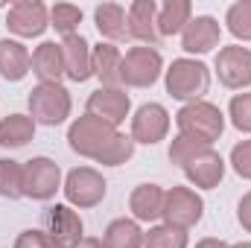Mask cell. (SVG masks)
I'll return each instance as SVG.
<instances>
[{
	"label": "cell",
	"instance_id": "obj_1",
	"mask_svg": "<svg viewBox=\"0 0 251 248\" xmlns=\"http://www.w3.org/2000/svg\"><path fill=\"white\" fill-rule=\"evenodd\" d=\"M67 143L76 155L100 161L105 167H120L134 155V140L120 134L114 125L102 123L91 114L76 117L67 128Z\"/></svg>",
	"mask_w": 251,
	"mask_h": 248
},
{
	"label": "cell",
	"instance_id": "obj_2",
	"mask_svg": "<svg viewBox=\"0 0 251 248\" xmlns=\"http://www.w3.org/2000/svg\"><path fill=\"white\" fill-rule=\"evenodd\" d=\"M176 123H178L181 137L196 140V143H201V146H213V143L222 137V131H225V114H222L213 102L196 99V102H187V105L176 114Z\"/></svg>",
	"mask_w": 251,
	"mask_h": 248
},
{
	"label": "cell",
	"instance_id": "obj_3",
	"mask_svg": "<svg viewBox=\"0 0 251 248\" xmlns=\"http://www.w3.org/2000/svg\"><path fill=\"white\" fill-rule=\"evenodd\" d=\"M70 94L64 85L41 82L29 91V117L41 125H59L70 117Z\"/></svg>",
	"mask_w": 251,
	"mask_h": 248
},
{
	"label": "cell",
	"instance_id": "obj_4",
	"mask_svg": "<svg viewBox=\"0 0 251 248\" xmlns=\"http://www.w3.org/2000/svg\"><path fill=\"white\" fill-rule=\"evenodd\" d=\"M210 88V70L201 62H193V59H176L167 70V91L170 97L176 99H187L196 102L207 94Z\"/></svg>",
	"mask_w": 251,
	"mask_h": 248
},
{
	"label": "cell",
	"instance_id": "obj_5",
	"mask_svg": "<svg viewBox=\"0 0 251 248\" xmlns=\"http://www.w3.org/2000/svg\"><path fill=\"white\" fill-rule=\"evenodd\" d=\"M201 213H204V201H201V196L196 190H190V187H173V190H167V196H164V213H161L164 225L178 228V231H190L201 219Z\"/></svg>",
	"mask_w": 251,
	"mask_h": 248
},
{
	"label": "cell",
	"instance_id": "obj_6",
	"mask_svg": "<svg viewBox=\"0 0 251 248\" xmlns=\"http://www.w3.org/2000/svg\"><path fill=\"white\" fill-rule=\"evenodd\" d=\"M164 70V59L155 47H131L123 56L120 79L128 88H152Z\"/></svg>",
	"mask_w": 251,
	"mask_h": 248
},
{
	"label": "cell",
	"instance_id": "obj_7",
	"mask_svg": "<svg viewBox=\"0 0 251 248\" xmlns=\"http://www.w3.org/2000/svg\"><path fill=\"white\" fill-rule=\"evenodd\" d=\"M62 190H64L67 204H73V207H97V204L105 198L108 184H105V178H102L97 170H91V167H76V170L67 173Z\"/></svg>",
	"mask_w": 251,
	"mask_h": 248
},
{
	"label": "cell",
	"instance_id": "obj_8",
	"mask_svg": "<svg viewBox=\"0 0 251 248\" xmlns=\"http://www.w3.org/2000/svg\"><path fill=\"white\" fill-rule=\"evenodd\" d=\"M62 187V170L56 161L50 158H32L24 164V181L21 190L26 198H35V201H47L56 196V190Z\"/></svg>",
	"mask_w": 251,
	"mask_h": 248
},
{
	"label": "cell",
	"instance_id": "obj_9",
	"mask_svg": "<svg viewBox=\"0 0 251 248\" xmlns=\"http://www.w3.org/2000/svg\"><path fill=\"white\" fill-rule=\"evenodd\" d=\"M6 26L21 38H38L50 26V12L41 0H18L9 6Z\"/></svg>",
	"mask_w": 251,
	"mask_h": 248
},
{
	"label": "cell",
	"instance_id": "obj_10",
	"mask_svg": "<svg viewBox=\"0 0 251 248\" xmlns=\"http://www.w3.org/2000/svg\"><path fill=\"white\" fill-rule=\"evenodd\" d=\"M170 131V114L161 102H146L137 108V114L131 117V140L134 143H158L164 140Z\"/></svg>",
	"mask_w": 251,
	"mask_h": 248
},
{
	"label": "cell",
	"instance_id": "obj_11",
	"mask_svg": "<svg viewBox=\"0 0 251 248\" xmlns=\"http://www.w3.org/2000/svg\"><path fill=\"white\" fill-rule=\"evenodd\" d=\"M128 108H131V99L123 88H100L88 97V114L114 128L128 117Z\"/></svg>",
	"mask_w": 251,
	"mask_h": 248
},
{
	"label": "cell",
	"instance_id": "obj_12",
	"mask_svg": "<svg viewBox=\"0 0 251 248\" xmlns=\"http://www.w3.org/2000/svg\"><path fill=\"white\" fill-rule=\"evenodd\" d=\"M181 170H184V175H187L190 184L201 187V190H213V187H219L222 175H225V161H222L219 152H213L210 146H204V149H199L193 158L184 161Z\"/></svg>",
	"mask_w": 251,
	"mask_h": 248
},
{
	"label": "cell",
	"instance_id": "obj_13",
	"mask_svg": "<svg viewBox=\"0 0 251 248\" xmlns=\"http://www.w3.org/2000/svg\"><path fill=\"white\" fill-rule=\"evenodd\" d=\"M216 73L225 88H249L251 85V50L249 47H222L216 56Z\"/></svg>",
	"mask_w": 251,
	"mask_h": 248
},
{
	"label": "cell",
	"instance_id": "obj_14",
	"mask_svg": "<svg viewBox=\"0 0 251 248\" xmlns=\"http://www.w3.org/2000/svg\"><path fill=\"white\" fill-rule=\"evenodd\" d=\"M44 225H47V234L53 237V243L59 248H73L79 240H82V219L79 213L70 207V204H56L44 213Z\"/></svg>",
	"mask_w": 251,
	"mask_h": 248
},
{
	"label": "cell",
	"instance_id": "obj_15",
	"mask_svg": "<svg viewBox=\"0 0 251 248\" xmlns=\"http://www.w3.org/2000/svg\"><path fill=\"white\" fill-rule=\"evenodd\" d=\"M126 15H128V35L134 41H143V47H155L161 41V35H158V3L155 0H134Z\"/></svg>",
	"mask_w": 251,
	"mask_h": 248
},
{
	"label": "cell",
	"instance_id": "obj_16",
	"mask_svg": "<svg viewBox=\"0 0 251 248\" xmlns=\"http://www.w3.org/2000/svg\"><path fill=\"white\" fill-rule=\"evenodd\" d=\"M219 38H222V26H219V21L216 18H210V15H199V18H193L187 26H184V32H181V47L187 50V53H210L213 47H219Z\"/></svg>",
	"mask_w": 251,
	"mask_h": 248
},
{
	"label": "cell",
	"instance_id": "obj_17",
	"mask_svg": "<svg viewBox=\"0 0 251 248\" xmlns=\"http://www.w3.org/2000/svg\"><path fill=\"white\" fill-rule=\"evenodd\" d=\"M62 56H64V76L70 82H88L94 76V67H91V44L82 35H67L64 38Z\"/></svg>",
	"mask_w": 251,
	"mask_h": 248
},
{
	"label": "cell",
	"instance_id": "obj_18",
	"mask_svg": "<svg viewBox=\"0 0 251 248\" xmlns=\"http://www.w3.org/2000/svg\"><path fill=\"white\" fill-rule=\"evenodd\" d=\"M164 190L158 184H140L131 190L128 196V210L134 216V222H155L164 213Z\"/></svg>",
	"mask_w": 251,
	"mask_h": 248
},
{
	"label": "cell",
	"instance_id": "obj_19",
	"mask_svg": "<svg viewBox=\"0 0 251 248\" xmlns=\"http://www.w3.org/2000/svg\"><path fill=\"white\" fill-rule=\"evenodd\" d=\"M91 67H94V76L102 82V88H117L123 85L120 79V67H123V56L114 44H97L91 50Z\"/></svg>",
	"mask_w": 251,
	"mask_h": 248
},
{
	"label": "cell",
	"instance_id": "obj_20",
	"mask_svg": "<svg viewBox=\"0 0 251 248\" xmlns=\"http://www.w3.org/2000/svg\"><path fill=\"white\" fill-rule=\"evenodd\" d=\"M32 73L41 82H56L64 76V56H62V44L56 41H44L35 47L32 53Z\"/></svg>",
	"mask_w": 251,
	"mask_h": 248
},
{
	"label": "cell",
	"instance_id": "obj_21",
	"mask_svg": "<svg viewBox=\"0 0 251 248\" xmlns=\"http://www.w3.org/2000/svg\"><path fill=\"white\" fill-rule=\"evenodd\" d=\"M94 21H97V29L100 35H105L108 41H128V15L120 3H102L97 6L94 12Z\"/></svg>",
	"mask_w": 251,
	"mask_h": 248
},
{
	"label": "cell",
	"instance_id": "obj_22",
	"mask_svg": "<svg viewBox=\"0 0 251 248\" xmlns=\"http://www.w3.org/2000/svg\"><path fill=\"white\" fill-rule=\"evenodd\" d=\"M32 67V56L21 41H0V76L6 82H21Z\"/></svg>",
	"mask_w": 251,
	"mask_h": 248
},
{
	"label": "cell",
	"instance_id": "obj_23",
	"mask_svg": "<svg viewBox=\"0 0 251 248\" xmlns=\"http://www.w3.org/2000/svg\"><path fill=\"white\" fill-rule=\"evenodd\" d=\"M193 21V3L190 0H167L161 9H158V35H178L184 32Z\"/></svg>",
	"mask_w": 251,
	"mask_h": 248
},
{
	"label": "cell",
	"instance_id": "obj_24",
	"mask_svg": "<svg viewBox=\"0 0 251 248\" xmlns=\"http://www.w3.org/2000/svg\"><path fill=\"white\" fill-rule=\"evenodd\" d=\"M35 137V120L26 114H9L0 120V146L3 149H21Z\"/></svg>",
	"mask_w": 251,
	"mask_h": 248
},
{
	"label": "cell",
	"instance_id": "obj_25",
	"mask_svg": "<svg viewBox=\"0 0 251 248\" xmlns=\"http://www.w3.org/2000/svg\"><path fill=\"white\" fill-rule=\"evenodd\" d=\"M105 248H143V231L134 219H114L105 228Z\"/></svg>",
	"mask_w": 251,
	"mask_h": 248
},
{
	"label": "cell",
	"instance_id": "obj_26",
	"mask_svg": "<svg viewBox=\"0 0 251 248\" xmlns=\"http://www.w3.org/2000/svg\"><path fill=\"white\" fill-rule=\"evenodd\" d=\"M225 24L228 32L240 41H251V0H240L234 6H228L225 12Z\"/></svg>",
	"mask_w": 251,
	"mask_h": 248
},
{
	"label": "cell",
	"instance_id": "obj_27",
	"mask_svg": "<svg viewBox=\"0 0 251 248\" xmlns=\"http://www.w3.org/2000/svg\"><path fill=\"white\" fill-rule=\"evenodd\" d=\"M82 24V9L73 6V3H56L50 9V26H56V32H62L64 38L67 35H76Z\"/></svg>",
	"mask_w": 251,
	"mask_h": 248
},
{
	"label": "cell",
	"instance_id": "obj_28",
	"mask_svg": "<svg viewBox=\"0 0 251 248\" xmlns=\"http://www.w3.org/2000/svg\"><path fill=\"white\" fill-rule=\"evenodd\" d=\"M21 181H24V167L12 158H0V196L3 198H21L24 196Z\"/></svg>",
	"mask_w": 251,
	"mask_h": 248
},
{
	"label": "cell",
	"instance_id": "obj_29",
	"mask_svg": "<svg viewBox=\"0 0 251 248\" xmlns=\"http://www.w3.org/2000/svg\"><path fill=\"white\" fill-rule=\"evenodd\" d=\"M143 248H187V231L170 225L149 228V234L143 237Z\"/></svg>",
	"mask_w": 251,
	"mask_h": 248
},
{
	"label": "cell",
	"instance_id": "obj_30",
	"mask_svg": "<svg viewBox=\"0 0 251 248\" xmlns=\"http://www.w3.org/2000/svg\"><path fill=\"white\" fill-rule=\"evenodd\" d=\"M228 117H231V123L237 125L240 131H249L251 134V94H237L231 99Z\"/></svg>",
	"mask_w": 251,
	"mask_h": 248
},
{
	"label": "cell",
	"instance_id": "obj_31",
	"mask_svg": "<svg viewBox=\"0 0 251 248\" xmlns=\"http://www.w3.org/2000/svg\"><path fill=\"white\" fill-rule=\"evenodd\" d=\"M231 167L240 178L251 181V140H243L231 149Z\"/></svg>",
	"mask_w": 251,
	"mask_h": 248
},
{
	"label": "cell",
	"instance_id": "obj_32",
	"mask_svg": "<svg viewBox=\"0 0 251 248\" xmlns=\"http://www.w3.org/2000/svg\"><path fill=\"white\" fill-rule=\"evenodd\" d=\"M199 149H204V146L178 134V137L173 140V146H170V161H173V164H178V167H184V161H187V158H193Z\"/></svg>",
	"mask_w": 251,
	"mask_h": 248
},
{
	"label": "cell",
	"instance_id": "obj_33",
	"mask_svg": "<svg viewBox=\"0 0 251 248\" xmlns=\"http://www.w3.org/2000/svg\"><path fill=\"white\" fill-rule=\"evenodd\" d=\"M15 248H59V246L53 243V237H50L47 231H35V228H29V231L18 234Z\"/></svg>",
	"mask_w": 251,
	"mask_h": 248
},
{
	"label": "cell",
	"instance_id": "obj_34",
	"mask_svg": "<svg viewBox=\"0 0 251 248\" xmlns=\"http://www.w3.org/2000/svg\"><path fill=\"white\" fill-rule=\"evenodd\" d=\"M237 219H240V225L246 228L251 234V193H246L243 198H240V207H237Z\"/></svg>",
	"mask_w": 251,
	"mask_h": 248
},
{
	"label": "cell",
	"instance_id": "obj_35",
	"mask_svg": "<svg viewBox=\"0 0 251 248\" xmlns=\"http://www.w3.org/2000/svg\"><path fill=\"white\" fill-rule=\"evenodd\" d=\"M196 248H231L225 240H216V237H207V240H199Z\"/></svg>",
	"mask_w": 251,
	"mask_h": 248
},
{
	"label": "cell",
	"instance_id": "obj_36",
	"mask_svg": "<svg viewBox=\"0 0 251 248\" xmlns=\"http://www.w3.org/2000/svg\"><path fill=\"white\" fill-rule=\"evenodd\" d=\"M73 248H105V243H102V240H97V237H82Z\"/></svg>",
	"mask_w": 251,
	"mask_h": 248
},
{
	"label": "cell",
	"instance_id": "obj_37",
	"mask_svg": "<svg viewBox=\"0 0 251 248\" xmlns=\"http://www.w3.org/2000/svg\"><path fill=\"white\" fill-rule=\"evenodd\" d=\"M231 248H251V243H237V246H231Z\"/></svg>",
	"mask_w": 251,
	"mask_h": 248
}]
</instances>
